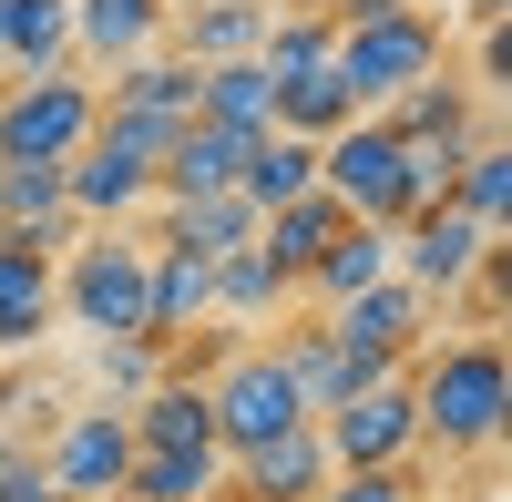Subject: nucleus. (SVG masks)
I'll return each instance as SVG.
<instances>
[{
	"mask_svg": "<svg viewBox=\"0 0 512 502\" xmlns=\"http://www.w3.org/2000/svg\"><path fill=\"white\" fill-rule=\"evenodd\" d=\"M410 400H420V462H492V441L512 421V369L492 328L431 339L410 359Z\"/></svg>",
	"mask_w": 512,
	"mask_h": 502,
	"instance_id": "1",
	"label": "nucleus"
},
{
	"mask_svg": "<svg viewBox=\"0 0 512 502\" xmlns=\"http://www.w3.org/2000/svg\"><path fill=\"white\" fill-rule=\"evenodd\" d=\"M175 144V123H144V113H93V134L62 154V205L82 226H123L154 205V164Z\"/></svg>",
	"mask_w": 512,
	"mask_h": 502,
	"instance_id": "2",
	"label": "nucleus"
},
{
	"mask_svg": "<svg viewBox=\"0 0 512 502\" xmlns=\"http://www.w3.org/2000/svg\"><path fill=\"white\" fill-rule=\"evenodd\" d=\"M144 277H154V246L123 236V226H93L52 257V287H62V318L93 328V339H144Z\"/></svg>",
	"mask_w": 512,
	"mask_h": 502,
	"instance_id": "3",
	"label": "nucleus"
},
{
	"mask_svg": "<svg viewBox=\"0 0 512 502\" xmlns=\"http://www.w3.org/2000/svg\"><path fill=\"white\" fill-rule=\"evenodd\" d=\"M431 328H441V298L410 287V277H379V287H359V298L328 308V339H338V359H349V390L410 369L420 349H431Z\"/></svg>",
	"mask_w": 512,
	"mask_h": 502,
	"instance_id": "4",
	"label": "nucleus"
},
{
	"mask_svg": "<svg viewBox=\"0 0 512 502\" xmlns=\"http://www.w3.org/2000/svg\"><path fill=\"white\" fill-rule=\"evenodd\" d=\"M338 31V21H328ZM328 62L349 72V93H359V113H379L390 93H410L420 72H441L451 62V11H390V21H349L328 41Z\"/></svg>",
	"mask_w": 512,
	"mask_h": 502,
	"instance_id": "5",
	"label": "nucleus"
},
{
	"mask_svg": "<svg viewBox=\"0 0 512 502\" xmlns=\"http://www.w3.org/2000/svg\"><path fill=\"white\" fill-rule=\"evenodd\" d=\"M93 72L82 62H52V72H11L0 82V164H62L82 134H93Z\"/></svg>",
	"mask_w": 512,
	"mask_h": 502,
	"instance_id": "6",
	"label": "nucleus"
},
{
	"mask_svg": "<svg viewBox=\"0 0 512 502\" xmlns=\"http://www.w3.org/2000/svg\"><path fill=\"white\" fill-rule=\"evenodd\" d=\"M205 410H216V451H226V462L308 421V400H297V380L277 369V349H267V339H236L216 369H205Z\"/></svg>",
	"mask_w": 512,
	"mask_h": 502,
	"instance_id": "7",
	"label": "nucleus"
},
{
	"mask_svg": "<svg viewBox=\"0 0 512 502\" xmlns=\"http://www.w3.org/2000/svg\"><path fill=\"white\" fill-rule=\"evenodd\" d=\"M318 441L338 472H390V462H420V400H410V369L390 380H359L349 400L318 410Z\"/></svg>",
	"mask_w": 512,
	"mask_h": 502,
	"instance_id": "8",
	"label": "nucleus"
},
{
	"mask_svg": "<svg viewBox=\"0 0 512 502\" xmlns=\"http://www.w3.org/2000/svg\"><path fill=\"white\" fill-rule=\"evenodd\" d=\"M318 185L349 205L359 226H400V216H410V185H400V134H390L379 113L338 123V134L318 144Z\"/></svg>",
	"mask_w": 512,
	"mask_h": 502,
	"instance_id": "9",
	"label": "nucleus"
},
{
	"mask_svg": "<svg viewBox=\"0 0 512 502\" xmlns=\"http://www.w3.org/2000/svg\"><path fill=\"white\" fill-rule=\"evenodd\" d=\"M31 462L52 472V492H72V502L123 492V472H134V421H123V400H82V410H62V431L41 441Z\"/></svg>",
	"mask_w": 512,
	"mask_h": 502,
	"instance_id": "10",
	"label": "nucleus"
},
{
	"mask_svg": "<svg viewBox=\"0 0 512 502\" xmlns=\"http://www.w3.org/2000/svg\"><path fill=\"white\" fill-rule=\"evenodd\" d=\"M492 246H502V236H492L482 216H461V205H410V216H400V277L431 287V298H451Z\"/></svg>",
	"mask_w": 512,
	"mask_h": 502,
	"instance_id": "11",
	"label": "nucleus"
},
{
	"mask_svg": "<svg viewBox=\"0 0 512 502\" xmlns=\"http://www.w3.org/2000/svg\"><path fill=\"white\" fill-rule=\"evenodd\" d=\"M62 318V287H52V246L31 226H0V359H21L52 339Z\"/></svg>",
	"mask_w": 512,
	"mask_h": 502,
	"instance_id": "12",
	"label": "nucleus"
},
{
	"mask_svg": "<svg viewBox=\"0 0 512 502\" xmlns=\"http://www.w3.org/2000/svg\"><path fill=\"white\" fill-rule=\"evenodd\" d=\"M328 472H338V462H328L318 421H297V431H277V441L236 451V462H226V492H236V502H318Z\"/></svg>",
	"mask_w": 512,
	"mask_h": 502,
	"instance_id": "13",
	"label": "nucleus"
},
{
	"mask_svg": "<svg viewBox=\"0 0 512 502\" xmlns=\"http://www.w3.org/2000/svg\"><path fill=\"white\" fill-rule=\"evenodd\" d=\"M492 113H502V103H482L451 62H441V72H420L410 93L379 103V123H390V134H431V144H472V134H492Z\"/></svg>",
	"mask_w": 512,
	"mask_h": 502,
	"instance_id": "14",
	"label": "nucleus"
},
{
	"mask_svg": "<svg viewBox=\"0 0 512 502\" xmlns=\"http://www.w3.org/2000/svg\"><path fill=\"white\" fill-rule=\"evenodd\" d=\"M164 21H175V0H72V62L113 72L134 52H164Z\"/></svg>",
	"mask_w": 512,
	"mask_h": 502,
	"instance_id": "15",
	"label": "nucleus"
},
{
	"mask_svg": "<svg viewBox=\"0 0 512 502\" xmlns=\"http://www.w3.org/2000/svg\"><path fill=\"white\" fill-rule=\"evenodd\" d=\"M123 421H134V451H216V410H205V380L195 369L164 359V380L144 400H123Z\"/></svg>",
	"mask_w": 512,
	"mask_h": 502,
	"instance_id": "16",
	"label": "nucleus"
},
{
	"mask_svg": "<svg viewBox=\"0 0 512 502\" xmlns=\"http://www.w3.org/2000/svg\"><path fill=\"white\" fill-rule=\"evenodd\" d=\"M93 93H103V113H144V123H195V62H185V52H134V62L93 72Z\"/></svg>",
	"mask_w": 512,
	"mask_h": 502,
	"instance_id": "17",
	"label": "nucleus"
},
{
	"mask_svg": "<svg viewBox=\"0 0 512 502\" xmlns=\"http://www.w3.org/2000/svg\"><path fill=\"white\" fill-rule=\"evenodd\" d=\"M216 318V257H185V246H154V277H144V339H195Z\"/></svg>",
	"mask_w": 512,
	"mask_h": 502,
	"instance_id": "18",
	"label": "nucleus"
},
{
	"mask_svg": "<svg viewBox=\"0 0 512 502\" xmlns=\"http://www.w3.org/2000/svg\"><path fill=\"white\" fill-rule=\"evenodd\" d=\"M256 134H226V123H175V144L154 164V205H185V195H226L236 164H246Z\"/></svg>",
	"mask_w": 512,
	"mask_h": 502,
	"instance_id": "19",
	"label": "nucleus"
},
{
	"mask_svg": "<svg viewBox=\"0 0 512 502\" xmlns=\"http://www.w3.org/2000/svg\"><path fill=\"white\" fill-rule=\"evenodd\" d=\"M164 41L205 72V62H256V41H267V0H175V21Z\"/></svg>",
	"mask_w": 512,
	"mask_h": 502,
	"instance_id": "20",
	"label": "nucleus"
},
{
	"mask_svg": "<svg viewBox=\"0 0 512 502\" xmlns=\"http://www.w3.org/2000/svg\"><path fill=\"white\" fill-rule=\"evenodd\" d=\"M379 277H400V226H359L349 216V226L318 246V267L297 277V287H308L318 308H338V298H359V287H379Z\"/></svg>",
	"mask_w": 512,
	"mask_h": 502,
	"instance_id": "21",
	"label": "nucleus"
},
{
	"mask_svg": "<svg viewBox=\"0 0 512 502\" xmlns=\"http://www.w3.org/2000/svg\"><path fill=\"white\" fill-rule=\"evenodd\" d=\"M338 226H349V205H338L328 185H308V195H287V205H267V216H256V246H267V267L297 287V277L318 267V246H328Z\"/></svg>",
	"mask_w": 512,
	"mask_h": 502,
	"instance_id": "22",
	"label": "nucleus"
},
{
	"mask_svg": "<svg viewBox=\"0 0 512 502\" xmlns=\"http://www.w3.org/2000/svg\"><path fill=\"white\" fill-rule=\"evenodd\" d=\"M195 123L277 134V82H267V62H205V72H195Z\"/></svg>",
	"mask_w": 512,
	"mask_h": 502,
	"instance_id": "23",
	"label": "nucleus"
},
{
	"mask_svg": "<svg viewBox=\"0 0 512 502\" xmlns=\"http://www.w3.org/2000/svg\"><path fill=\"white\" fill-rule=\"evenodd\" d=\"M256 236V205L226 185V195H185V205H164V226L144 246H185V257H226V246Z\"/></svg>",
	"mask_w": 512,
	"mask_h": 502,
	"instance_id": "24",
	"label": "nucleus"
},
{
	"mask_svg": "<svg viewBox=\"0 0 512 502\" xmlns=\"http://www.w3.org/2000/svg\"><path fill=\"white\" fill-rule=\"evenodd\" d=\"M0 226H31L62 257V246L82 236V216L62 205V164H0Z\"/></svg>",
	"mask_w": 512,
	"mask_h": 502,
	"instance_id": "25",
	"label": "nucleus"
},
{
	"mask_svg": "<svg viewBox=\"0 0 512 502\" xmlns=\"http://www.w3.org/2000/svg\"><path fill=\"white\" fill-rule=\"evenodd\" d=\"M72 62V0H0V72Z\"/></svg>",
	"mask_w": 512,
	"mask_h": 502,
	"instance_id": "26",
	"label": "nucleus"
},
{
	"mask_svg": "<svg viewBox=\"0 0 512 502\" xmlns=\"http://www.w3.org/2000/svg\"><path fill=\"white\" fill-rule=\"evenodd\" d=\"M338 123H359V93H349V72H338V62H318V72L277 82V134H297V144H328Z\"/></svg>",
	"mask_w": 512,
	"mask_h": 502,
	"instance_id": "27",
	"label": "nucleus"
},
{
	"mask_svg": "<svg viewBox=\"0 0 512 502\" xmlns=\"http://www.w3.org/2000/svg\"><path fill=\"white\" fill-rule=\"evenodd\" d=\"M267 349H277V369L297 380V400H308V421H318L328 400H349V359H338V339H328V318H297V328H277Z\"/></svg>",
	"mask_w": 512,
	"mask_h": 502,
	"instance_id": "28",
	"label": "nucleus"
},
{
	"mask_svg": "<svg viewBox=\"0 0 512 502\" xmlns=\"http://www.w3.org/2000/svg\"><path fill=\"white\" fill-rule=\"evenodd\" d=\"M318 185V144H297V134H256L246 144V164H236V195L267 216V205H287V195H308Z\"/></svg>",
	"mask_w": 512,
	"mask_h": 502,
	"instance_id": "29",
	"label": "nucleus"
},
{
	"mask_svg": "<svg viewBox=\"0 0 512 502\" xmlns=\"http://www.w3.org/2000/svg\"><path fill=\"white\" fill-rule=\"evenodd\" d=\"M451 205H461V216H482L492 236L512 226V144H502V123H492V134H472V144H461V175H451Z\"/></svg>",
	"mask_w": 512,
	"mask_h": 502,
	"instance_id": "30",
	"label": "nucleus"
},
{
	"mask_svg": "<svg viewBox=\"0 0 512 502\" xmlns=\"http://www.w3.org/2000/svg\"><path fill=\"white\" fill-rule=\"evenodd\" d=\"M287 298H297V287L267 267V246H256V236L216 257V318H236V328H246V318H277Z\"/></svg>",
	"mask_w": 512,
	"mask_h": 502,
	"instance_id": "31",
	"label": "nucleus"
},
{
	"mask_svg": "<svg viewBox=\"0 0 512 502\" xmlns=\"http://www.w3.org/2000/svg\"><path fill=\"white\" fill-rule=\"evenodd\" d=\"M216 482H226V451H134V472H123L134 502H205Z\"/></svg>",
	"mask_w": 512,
	"mask_h": 502,
	"instance_id": "32",
	"label": "nucleus"
},
{
	"mask_svg": "<svg viewBox=\"0 0 512 502\" xmlns=\"http://www.w3.org/2000/svg\"><path fill=\"white\" fill-rule=\"evenodd\" d=\"M62 390L52 380H0V441H11V451H41V441H52L62 431Z\"/></svg>",
	"mask_w": 512,
	"mask_h": 502,
	"instance_id": "33",
	"label": "nucleus"
},
{
	"mask_svg": "<svg viewBox=\"0 0 512 502\" xmlns=\"http://www.w3.org/2000/svg\"><path fill=\"white\" fill-rule=\"evenodd\" d=\"M93 380H103V400H144L164 380V339H103L93 349Z\"/></svg>",
	"mask_w": 512,
	"mask_h": 502,
	"instance_id": "34",
	"label": "nucleus"
},
{
	"mask_svg": "<svg viewBox=\"0 0 512 502\" xmlns=\"http://www.w3.org/2000/svg\"><path fill=\"white\" fill-rule=\"evenodd\" d=\"M451 175H461V144L400 134V185H410V205H451Z\"/></svg>",
	"mask_w": 512,
	"mask_h": 502,
	"instance_id": "35",
	"label": "nucleus"
},
{
	"mask_svg": "<svg viewBox=\"0 0 512 502\" xmlns=\"http://www.w3.org/2000/svg\"><path fill=\"white\" fill-rule=\"evenodd\" d=\"M318 502H431V482H420V462H390V472H328Z\"/></svg>",
	"mask_w": 512,
	"mask_h": 502,
	"instance_id": "36",
	"label": "nucleus"
},
{
	"mask_svg": "<svg viewBox=\"0 0 512 502\" xmlns=\"http://www.w3.org/2000/svg\"><path fill=\"white\" fill-rule=\"evenodd\" d=\"M472 93H482V103H502V93H512V21L472 31Z\"/></svg>",
	"mask_w": 512,
	"mask_h": 502,
	"instance_id": "37",
	"label": "nucleus"
},
{
	"mask_svg": "<svg viewBox=\"0 0 512 502\" xmlns=\"http://www.w3.org/2000/svg\"><path fill=\"white\" fill-rule=\"evenodd\" d=\"M318 11L349 31V21H390V11H420V0H318Z\"/></svg>",
	"mask_w": 512,
	"mask_h": 502,
	"instance_id": "38",
	"label": "nucleus"
},
{
	"mask_svg": "<svg viewBox=\"0 0 512 502\" xmlns=\"http://www.w3.org/2000/svg\"><path fill=\"white\" fill-rule=\"evenodd\" d=\"M0 502H72V492H52V472H41V462H21L11 482H0Z\"/></svg>",
	"mask_w": 512,
	"mask_h": 502,
	"instance_id": "39",
	"label": "nucleus"
},
{
	"mask_svg": "<svg viewBox=\"0 0 512 502\" xmlns=\"http://www.w3.org/2000/svg\"><path fill=\"white\" fill-rule=\"evenodd\" d=\"M492 21H512V0H461L451 11V31H492Z\"/></svg>",
	"mask_w": 512,
	"mask_h": 502,
	"instance_id": "40",
	"label": "nucleus"
},
{
	"mask_svg": "<svg viewBox=\"0 0 512 502\" xmlns=\"http://www.w3.org/2000/svg\"><path fill=\"white\" fill-rule=\"evenodd\" d=\"M21 462H31V451H11V441H0V482H11V472H21Z\"/></svg>",
	"mask_w": 512,
	"mask_h": 502,
	"instance_id": "41",
	"label": "nucleus"
},
{
	"mask_svg": "<svg viewBox=\"0 0 512 502\" xmlns=\"http://www.w3.org/2000/svg\"><path fill=\"white\" fill-rule=\"evenodd\" d=\"M103 502H134V492H103Z\"/></svg>",
	"mask_w": 512,
	"mask_h": 502,
	"instance_id": "42",
	"label": "nucleus"
},
{
	"mask_svg": "<svg viewBox=\"0 0 512 502\" xmlns=\"http://www.w3.org/2000/svg\"><path fill=\"white\" fill-rule=\"evenodd\" d=\"M0 82H11V72H0Z\"/></svg>",
	"mask_w": 512,
	"mask_h": 502,
	"instance_id": "43",
	"label": "nucleus"
}]
</instances>
